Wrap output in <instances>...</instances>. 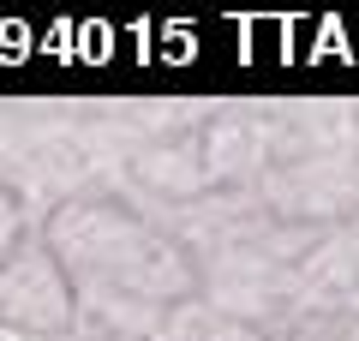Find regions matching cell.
<instances>
[{
    "label": "cell",
    "mask_w": 359,
    "mask_h": 341,
    "mask_svg": "<svg viewBox=\"0 0 359 341\" xmlns=\"http://www.w3.org/2000/svg\"><path fill=\"white\" fill-rule=\"evenodd\" d=\"M150 341H264V335H257L240 312H228V305L180 300L174 312L162 317V329H156Z\"/></svg>",
    "instance_id": "3957f363"
},
{
    "label": "cell",
    "mask_w": 359,
    "mask_h": 341,
    "mask_svg": "<svg viewBox=\"0 0 359 341\" xmlns=\"http://www.w3.org/2000/svg\"><path fill=\"white\" fill-rule=\"evenodd\" d=\"M18 240H25V227H18V210L0 198V264H6V252H13Z\"/></svg>",
    "instance_id": "277c9868"
},
{
    "label": "cell",
    "mask_w": 359,
    "mask_h": 341,
    "mask_svg": "<svg viewBox=\"0 0 359 341\" xmlns=\"http://www.w3.org/2000/svg\"><path fill=\"white\" fill-rule=\"evenodd\" d=\"M72 323H78V293L66 264L54 258L42 234H25L0 264V329H13L25 341H60Z\"/></svg>",
    "instance_id": "7a4b0ae2"
},
{
    "label": "cell",
    "mask_w": 359,
    "mask_h": 341,
    "mask_svg": "<svg viewBox=\"0 0 359 341\" xmlns=\"http://www.w3.org/2000/svg\"><path fill=\"white\" fill-rule=\"evenodd\" d=\"M42 240L72 276L78 317L114 341H150L192 281L186 258L114 203H72L42 227Z\"/></svg>",
    "instance_id": "6da1fadb"
}]
</instances>
